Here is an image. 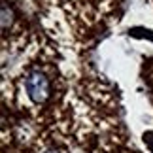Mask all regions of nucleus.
I'll list each match as a JSON object with an SVG mask.
<instances>
[{"mask_svg":"<svg viewBox=\"0 0 153 153\" xmlns=\"http://www.w3.org/2000/svg\"><path fill=\"white\" fill-rule=\"evenodd\" d=\"M51 78L42 68H30L21 79V93L32 108H38L48 100L51 97Z\"/></svg>","mask_w":153,"mask_h":153,"instance_id":"1","label":"nucleus"},{"mask_svg":"<svg viewBox=\"0 0 153 153\" xmlns=\"http://www.w3.org/2000/svg\"><path fill=\"white\" fill-rule=\"evenodd\" d=\"M36 153H70L68 146L62 140H55V138H45L42 142H38Z\"/></svg>","mask_w":153,"mask_h":153,"instance_id":"2","label":"nucleus"}]
</instances>
